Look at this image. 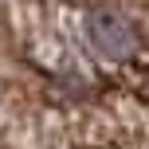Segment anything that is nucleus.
<instances>
[{
  "label": "nucleus",
  "instance_id": "f257e3e1",
  "mask_svg": "<svg viewBox=\"0 0 149 149\" xmlns=\"http://www.w3.org/2000/svg\"><path fill=\"white\" fill-rule=\"evenodd\" d=\"M86 39H90V47H94L102 59H110V63L134 59L137 47H141L134 24H130L122 12H106V8L86 16Z\"/></svg>",
  "mask_w": 149,
  "mask_h": 149
}]
</instances>
